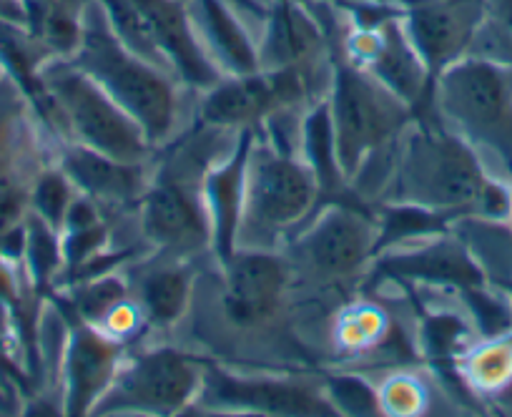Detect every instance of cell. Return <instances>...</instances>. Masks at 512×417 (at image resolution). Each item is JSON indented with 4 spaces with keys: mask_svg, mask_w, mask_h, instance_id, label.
Segmentation results:
<instances>
[{
    "mask_svg": "<svg viewBox=\"0 0 512 417\" xmlns=\"http://www.w3.org/2000/svg\"><path fill=\"white\" fill-rule=\"evenodd\" d=\"M482 0H400V21L432 78L472 51Z\"/></svg>",
    "mask_w": 512,
    "mask_h": 417,
    "instance_id": "12",
    "label": "cell"
},
{
    "mask_svg": "<svg viewBox=\"0 0 512 417\" xmlns=\"http://www.w3.org/2000/svg\"><path fill=\"white\" fill-rule=\"evenodd\" d=\"M289 264L272 249H236L224 262V312L236 327H259L279 309Z\"/></svg>",
    "mask_w": 512,
    "mask_h": 417,
    "instance_id": "13",
    "label": "cell"
},
{
    "mask_svg": "<svg viewBox=\"0 0 512 417\" xmlns=\"http://www.w3.org/2000/svg\"><path fill=\"white\" fill-rule=\"evenodd\" d=\"M8 81H11V78H8V76H6V71H3V66H0V88L6 86V83H8Z\"/></svg>",
    "mask_w": 512,
    "mask_h": 417,
    "instance_id": "35",
    "label": "cell"
},
{
    "mask_svg": "<svg viewBox=\"0 0 512 417\" xmlns=\"http://www.w3.org/2000/svg\"><path fill=\"white\" fill-rule=\"evenodd\" d=\"M71 61L144 129L154 149L179 134L184 83L171 71L131 51L116 36L98 0L88 3L81 46Z\"/></svg>",
    "mask_w": 512,
    "mask_h": 417,
    "instance_id": "2",
    "label": "cell"
},
{
    "mask_svg": "<svg viewBox=\"0 0 512 417\" xmlns=\"http://www.w3.org/2000/svg\"><path fill=\"white\" fill-rule=\"evenodd\" d=\"M322 186L302 156L251 139L236 249H274L317 206Z\"/></svg>",
    "mask_w": 512,
    "mask_h": 417,
    "instance_id": "3",
    "label": "cell"
},
{
    "mask_svg": "<svg viewBox=\"0 0 512 417\" xmlns=\"http://www.w3.org/2000/svg\"><path fill=\"white\" fill-rule=\"evenodd\" d=\"M23 264L31 277L33 287L43 289L56 279L63 269V244L61 232L51 224L43 222L38 214L28 212L26 217V249H23Z\"/></svg>",
    "mask_w": 512,
    "mask_h": 417,
    "instance_id": "23",
    "label": "cell"
},
{
    "mask_svg": "<svg viewBox=\"0 0 512 417\" xmlns=\"http://www.w3.org/2000/svg\"><path fill=\"white\" fill-rule=\"evenodd\" d=\"M191 282L194 277L189 267H184V259L164 254L161 262L136 274V307L154 327H171L189 307Z\"/></svg>",
    "mask_w": 512,
    "mask_h": 417,
    "instance_id": "20",
    "label": "cell"
},
{
    "mask_svg": "<svg viewBox=\"0 0 512 417\" xmlns=\"http://www.w3.org/2000/svg\"><path fill=\"white\" fill-rule=\"evenodd\" d=\"M236 3H239V6L244 8L246 13H251V16H254V13H256V16L262 18L264 11H267V8L272 6L274 0H236Z\"/></svg>",
    "mask_w": 512,
    "mask_h": 417,
    "instance_id": "34",
    "label": "cell"
},
{
    "mask_svg": "<svg viewBox=\"0 0 512 417\" xmlns=\"http://www.w3.org/2000/svg\"><path fill=\"white\" fill-rule=\"evenodd\" d=\"M482 8L485 13L470 53L512 66V0H482Z\"/></svg>",
    "mask_w": 512,
    "mask_h": 417,
    "instance_id": "27",
    "label": "cell"
},
{
    "mask_svg": "<svg viewBox=\"0 0 512 417\" xmlns=\"http://www.w3.org/2000/svg\"><path fill=\"white\" fill-rule=\"evenodd\" d=\"M327 103L334 154L344 181L357 179L377 151L395 146L400 131L412 119L410 106L352 61L334 63Z\"/></svg>",
    "mask_w": 512,
    "mask_h": 417,
    "instance_id": "6",
    "label": "cell"
},
{
    "mask_svg": "<svg viewBox=\"0 0 512 417\" xmlns=\"http://www.w3.org/2000/svg\"><path fill=\"white\" fill-rule=\"evenodd\" d=\"M53 3H56V0H18V6H21L23 11V23H26V28L36 38L41 36V28L43 23H46L48 13H51Z\"/></svg>",
    "mask_w": 512,
    "mask_h": 417,
    "instance_id": "32",
    "label": "cell"
},
{
    "mask_svg": "<svg viewBox=\"0 0 512 417\" xmlns=\"http://www.w3.org/2000/svg\"><path fill=\"white\" fill-rule=\"evenodd\" d=\"M390 181L395 204L437 214L480 212L492 219L510 214V196L487 179L472 146L435 126H422L407 136Z\"/></svg>",
    "mask_w": 512,
    "mask_h": 417,
    "instance_id": "1",
    "label": "cell"
},
{
    "mask_svg": "<svg viewBox=\"0 0 512 417\" xmlns=\"http://www.w3.org/2000/svg\"><path fill=\"white\" fill-rule=\"evenodd\" d=\"M435 103L442 119L467 144L490 149L512 171V66L467 56L435 76Z\"/></svg>",
    "mask_w": 512,
    "mask_h": 417,
    "instance_id": "4",
    "label": "cell"
},
{
    "mask_svg": "<svg viewBox=\"0 0 512 417\" xmlns=\"http://www.w3.org/2000/svg\"><path fill=\"white\" fill-rule=\"evenodd\" d=\"M91 0H56L41 28V43L53 58H73L83 38V18Z\"/></svg>",
    "mask_w": 512,
    "mask_h": 417,
    "instance_id": "24",
    "label": "cell"
},
{
    "mask_svg": "<svg viewBox=\"0 0 512 417\" xmlns=\"http://www.w3.org/2000/svg\"><path fill=\"white\" fill-rule=\"evenodd\" d=\"M194 31L221 76L262 71L259 38L246 23L249 13L236 0H184Z\"/></svg>",
    "mask_w": 512,
    "mask_h": 417,
    "instance_id": "15",
    "label": "cell"
},
{
    "mask_svg": "<svg viewBox=\"0 0 512 417\" xmlns=\"http://www.w3.org/2000/svg\"><path fill=\"white\" fill-rule=\"evenodd\" d=\"M126 297L128 289L121 277H116V274H93V277L78 279V287L73 292V307H76L81 320L98 327L118 304L126 302Z\"/></svg>",
    "mask_w": 512,
    "mask_h": 417,
    "instance_id": "25",
    "label": "cell"
},
{
    "mask_svg": "<svg viewBox=\"0 0 512 417\" xmlns=\"http://www.w3.org/2000/svg\"><path fill=\"white\" fill-rule=\"evenodd\" d=\"M38 81L56 109L58 126L73 141L128 164L149 161L154 146L144 129L71 58H48Z\"/></svg>",
    "mask_w": 512,
    "mask_h": 417,
    "instance_id": "5",
    "label": "cell"
},
{
    "mask_svg": "<svg viewBox=\"0 0 512 417\" xmlns=\"http://www.w3.org/2000/svg\"><path fill=\"white\" fill-rule=\"evenodd\" d=\"M16 83L8 81L0 88V159H6L13 139H16L18 121L23 114V101L16 93Z\"/></svg>",
    "mask_w": 512,
    "mask_h": 417,
    "instance_id": "31",
    "label": "cell"
},
{
    "mask_svg": "<svg viewBox=\"0 0 512 417\" xmlns=\"http://www.w3.org/2000/svg\"><path fill=\"white\" fill-rule=\"evenodd\" d=\"M204 176L191 179L179 164V171H161L141 196V232L161 254L186 259L211 249Z\"/></svg>",
    "mask_w": 512,
    "mask_h": 417,
    "instance_id": "9",
    "label": "cell"
},
{
    "mask_svg": "<svg viewBox=\"0 0 512 417\" xmlns=\"http://www.w3.org/2000/svg\"><path fill=\"white\" fill-rule=\"evenodd\" d=\"M76 186L63 174L61 166L43 169L31 186V212L38 214L46 224L61 232L66 214L76 199Z\"/></svg>",
    "mask_w": 512,
    "mask_h": 417,
    "instance_id": "26",
    "label": "cell"
},
{
    "mask_svg": "<svg viewBox=\"0 0 512 417\" xmlns=\"http://www.w3.org/2000/svg\"><path fill=\"white\" fill-rule=\"evenodd\" d=\"M344 46H347L349 61L377 78L384 88H390L405 106H410V111L425 106L435 78L407 38L400 11L382 18L374 26L362 28L349 23Z\"/></svg>",
    "mask_w": 512,
    "mask_h": 417,
    "instance_id": "10",
    "label": "cell"
},
{
    "mask_svg": "<svg viewBox=\"0 0 512 417\" xmlns=\"http://www.w3.org/2000/svg\"><path fill=\"white\" fill-rule=\"evenodd\" d=\"M58 166L73 181L78 194L88 196L96 204H128L141 201L149 189L151 176L144 164H128L96 149L71 141L63 146Z\"/></svg>",
    "mask_w": 512,
    "mask_h": 417,
    "instance_id": "18",
    "label": "cell"
},
{
    "mask_svg": "<svg viewBox=\"0 0 512 417\" xmlns=\"http://www.w3.org/2000/svg\"><path fill=\"white\" fill-rule=\"evenodd\" d=\"M302 159L317 176L319 186L324 191H334L339 184H344V176L339 171L337 154H334V131H332V114L329 103L319 101L317 106L309 109V114L302 119Z\"/></svg>",
    "mask_w": 512,
    "mask_h": 417,
    "instance_id": "22",
    "label": "cell"
},
{
    "mask_svg": "<svg viewBox=\"0 0 512 417\" xmlns=\"http://www.w3.org/2000/svg\"><path fill=\"white\" fill-rule=\"evenodd\" d=\"M201 400L206 405L246 407L269 415H329L332 402L317 387L297 380H267V377H231L219 370H204Z\"/></svg>",
    "mask_w": 512,
    "mask_h": 417,
    "instance_id": "14",
    "label": "cell"
},
{
    "mask_svg": "<svg viewBox=\"0 0 512 417\" xmlns=\"http://www.w3.org/2000/svg\"><path fill=\"white\" fill-rule=\"evenodd\" d=\"M467 304H470L472 315H475L477 325L485 335H502L512 327V307L495 294L487 292L485 287H470L465 289Z\"/></svg>",
    "mask_w": 512,
    "mask_h": 417,
    "instance_id": "29",
    "label": "cell"
},
{
    "mask_svg": "<svg viewBox=\"0 0 512 417\" xmlns=\"http://www.w3.org/2000/svg\"><path fill=\"white\" fill-rule=\"evenodd\" d=\"M314 88L312 78L299 68L221 76L214 86L201 91L199 121L209 129H256L272 114L302 106Z\"/></svg>",
    "mask_w": 512,
    "mask_h": 417,
    "instance_id": "8",
    "label": "cell"
},
{
    "mask_svg": "<svg viewBox=\"0 0 512 417\" xmlns=\"http://www.w3.org/2000/svg\"><path fill=\"white\" fill-rule=\"evenodd\" d=\"M121 367V345L93 327H76L66 347L63 377H66L68 415H86L98 405Z\"/></svg>",
    "mask_w": 512,
    "mask_h": 417,
    "instance_id": "17",
    "label": "cell"
},
{
    "mask_svg": "<svg viewBox=\"0 0 512 417\" xmlns=\"http://www.w3.org/2000/svg\"><path fill=\"white\" fill-rule=\"evenodd\" d=\"M377 224L352 206H329L297 239V264L314 279L352 277L377 252Z\"/></svg>",
    "mask_w": 512,
    "mask_h": 417,
    "instance_id": "11",
    "label": "cell"
},
{
    "mask_svg": "<svg viewBox=\"0 0 512 417\" xmlns=\"http://www.w3.org/2000/svg\"><path fill=\"white\" fill-rule=\"evenodd\" d=\"M204 370L194 357L171 347L139 352L118 367L116 380L93 412H179L201 395Z\"/></svg>",
    "mask_w": 512,
    "mask_h": 417,
    "instance_id": "7",
    "label": "cell"
},
{
    "mask_svg": "<svg viewBox=\"0 0 512 417\" xmlns=\"http://www.w3.org/2000/svg\"><path fill=\"white\" fill-rule=\"evenodd\" d=\"M6 159H0V242L26 222L31 212V189H23L6 169Z\"/></svg>",
    "mask_w": 512,
    "mask_h": 417,
    "instance_id": "28",
    "label": "cell"
},
{
    "mask_svg": "<svg viewBox=\"0 0 512 417\" xmlns=\"http://www.w3.org/2000/svg\"><path fill=\"white\" fill-rule=\"evenodd\" d=\"M254 129L239 131L234 151L224 161H216L204 176V204L211 222V249L221 264L236 252L241 196H244V169Z\"/></svg>",
    "mask_w": 512,
    "mask_h": 417,
    "instance_id": "19",
    "label": "cell"
},
{
    "mask_svg": "<svg viewBox=\"0 0 512 417\" xmlns=\"http://www.w3.org/2000/svg\"><path fill=\"white\" fill-rule=\"evenodd\" d=\"M327 392L334 397V407H342L352 415H374L379 410L377 392L357 377H337L329 382Z\"/></svg>",
    "mask_w": 512,
    "mask_h": 417,
    "instance_id": "30",
    "label": "cell"
},
{
    "mask_svg": "<svg viewBox=\"0 0 512 417\" xmlns=\"http://www.w3.org/2000/svg\"><path fill=\"white\" fill-rule=\"evenodd\" d=\"M314 6H327V8H342V11H349V8L367 6V3H379V0H309Z\"/></svg>",
    "mask_w": 512,
    "mask_h": 417,
    "instance_id": "33",
    "label": "cell"
},
{
    "mask_svg": "<svg viewBox=\"0 0 512 417\" xmlns=\"http://www.w3.org/2000/svg\"><path fill=\"white\" fill-rule=\"evenodd\" d=\"M387 267L392 272L407 274V277H422L430 282H450L460 284L462 289L480 287L482 272L470 254L455 242H437L430 247H422L417 252H405L395 259H387Z\"/></svg>",
    "mask_w": 512,
    "mask_h": 417,
    "instance_id": "21",
    "label": "cell"
},
{
    "mask_svg": "<svg viewBox=\"0 0 512 417\" xmlns=\"http://www.w3.org/2000/svg\"><path fill=\"white\" fill-rule=\"evenodd\" d=\"M166 66L186 88L206 91L221 78L194 31L184 0H136Z\"/></svg>",
    "mask_w": 512,
    "mask_h": 417,
    "instance_id": "16",
    "label": "cell"
}]
</instances>
